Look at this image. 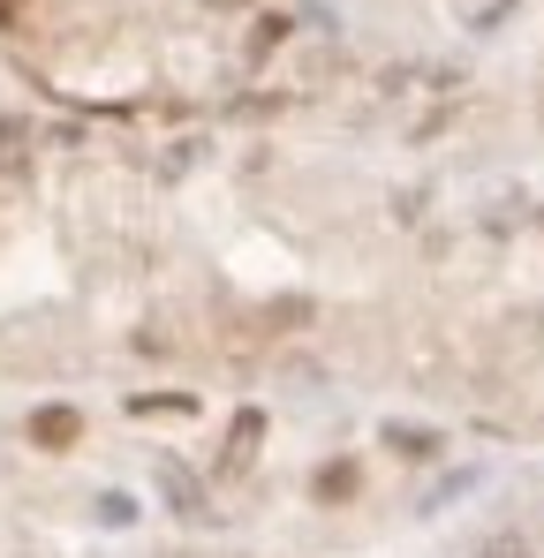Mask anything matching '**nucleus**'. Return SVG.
<instances>
[{
    "instance_id": "1",
    "label": "nucleus",
    "mask_w": 544,
    "mask_h": 558,
    "mask_svg": "<svg viewBox=\"0 0 544 558\" xmlns=\"http://www.w3.org/2000/svg\"><path fill=\"white\" fill-rule=\"evenodd\" d=\"M152 475H160V498H167V513H181V521H212V498H204V483L181 468L175 453H160V468H152Z\"/></svg>"
},
{
    "instance_id": "2",
    "label": "nucleus",
    "mask_w": 544,
    "mask_h": 558,
    "mask_svg": "<svg viewBox=\"0 0 544 558\" xmlns=\"http://www.w3.org/2000/svg\"><path fill=\"white\" fill-rule=\"evenodd\" d=\"M257 437H265V416L242 408V416H235V445H227V468H250V460H257Z\"/></svg>"
},
{
    "instance_id": "3",
    "label": "nucleus",
    "mask_w": 544,
    "mask_h": 558,
    "mask_svg": "<svg viewBox=\"0 0 544 558\" xmlns=\"http://www.w3.org/2000/svg\"><path fill=\"white\" fill-rule=\"evenodd\" d=\"M30 437H38V445H53V453H61V445H68V437H76V408H38V416H30Z\"/></svg>"
},
{
    "instance_id": "4",
    "label": "nucleus",
    "mask_w": 544,
    "mask_h": 558,
    "mask_svg": "<svg viewBox=\"0 0 544 558\" xmlns=\"http://www.w3.org/2000/svg\"><path fill=\"white\" fill-rule=\"evenodd\" d=\"M385 445H393L401 460H431V453H439V430H408V422H385Z\"/></svg>"
},
{
    "instance_id": "5",
    "label": "nucleus",
    "mask_w": 544,
    "mask_h": 558,
    "mask_svg": "<svg viewBox=\"0 0 544 558\" xmlns=\"http://www.w3.org/2000/svg\"><path fill=\"white\" fill-rule=\"evenodd\" d=\"M23 158H30V129H23V122H0V166L15 174Z\"/></svg>"
},
{
    "instance_id": "6",
    "label": "nucleus",
    "mask_w": 544,
    "mask_h": 558,
    "mask_svg": "<svg viewBox=\"0 0 544 558\" xmlns=\"http://www.w3.org/2000/svg\"><path fill=\"white\" fill-rule=\"evenodd\" d=\"M99 521H106V529H129V521H137V498L106 491V498H99Z\"/></svg>"
},
{
    "instance_id": "7",
    "label": "nucleus",
    "mask_w": 544,
    "mask_h": 558,
    "mask_svg": "<svg viewBox=\"0 0 544 558\" xmlns=\"http://www.w3.org/2000/svg\"><path fill=\"white\" fill-rule=\"evenodd\" d=\"M507 8H515V0H461V15H469V23H477V30H492V23H499V15H507Z\"/></svg>"
},
{
    "instance_id": "8",
    "label": "nucleus",
    "mask_w": 544,
    "mask_h": 558,
    "mask_svg": "<svg viewBox=\"0 0 544 558\" xmlns=\"http://www.w3.org/2000/svg\"><path fill=\"white\" fill-rule=\"evenodd\" d=\"M477 558H530V544H522V536H492Z\"/></svg>"
},
{
    "instance_id": "9",
    "label": "nucleus",
    "mask_w": 544,
    "mask_h": 558,
    "mask_svg": "<svg viewBox=\"0 0 544 558\" xmlns=\"http://www.w3.org/2000/svg\"><path fill=\"white\" fill-rule=\"evenodd\" d=\"M212 8H242V0H212Z\"/></svg>"
}]
</instances>
